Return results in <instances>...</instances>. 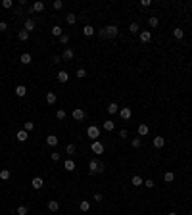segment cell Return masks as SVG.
<instances>
[{"instance_id":"6da1fadb","label":"cell","mask_w":192,"mask_h":215,"mask_svg":"<svg viewBox=\"0 0 192 215\" xmlns=\"http://www.w3.org/2000/svg\"><path fill=\"white\" fill-rule=\"evenodd\" d=\"M119 33V29H117V25H108V27H104L100 31V35L104 36V39H115Z\"/></svg>"},{"instance_id":"7a4b0ae2","label":"cell","mask_w":192,"mask_h":215,"mask_svg":"<svg viewBox=\"0 0 192 215\" xmlns=\"http://www.w3.org/2000/svg\"><path fill=\"white\" fill-rule=\"evenodd\" d=\"M89 171L94 175V173H102L104 171V163H100L98 160H90L89 161Z\"/></svg>"},{"instance_id":"3957f363","label":"cell","mask_w":192,"mask_h":215,"mask_svg":"<svg viewBox=\"0 0 192 215\" xmlns=\"http://www.w3.org/2000/svg\"><path fill=\"white\" fill-rule=\"evenodd\" d=\"M87 134H89V138L98 140V136H100V127H96V125H90V127L87 129Z\"/></svg>"},{"instance_id":"277c9868","label":"cell","mask_w":192,"mask_h":215,"mask_svg":"<svg viewBox=\"0 0 192 215\" xmlns=\"http://www.w3.org/2000/svg\"><path fill=\"white\" fill-rule=\"evenodd\" d=\"M42 10H44V2L37 0V2H35L33 6H29V14H40Z\"/></svg>"},{"instance_id":"5b68a950","label":"cell","mask_w":192,"mask_h":215,"mask_svg":"<svg viewBox=\"0 0 192 215\" xmlns=\"http://www.w3.org/2000/svg\"><path fill=\"white\" fill-rule=\"evenodd\" d=\"M90 150L94 152V154H104V144L100 142V140H92V144H90Z\"/></svg>"},{"instance_id":"8992f818","label":"cell","mask_w":192,"mask_h":215,"mask_svg":"<svg viewBox=\"0 0 192 215\" xmlns=\"http://www.w3.org/2000/svg\"><path fill=\"white\" fill-rule=\"evenodd\" d=\"M119 115H121V119H131L133 117V109L131 108H119Z\"/></svg>"},{"instance_id":"52a82bcc","label":"cell","mask_w":192,"mask_h":215,"mask_svg":"<svg viewBox=\"0 0 192 215\" xmlns=\"http://www.w3.org/2000/svg\"><path fill=\"white\" fill-rule=\"evenodd\" d=\"M31 186H33L35 190H40V188L44 186V181L40 179V177H33V181H31Z\"/></svg>"},{"instance_id":"ba28073f","label":"cell","mask_w":192,"mask_h":215,"mask_svg":"<svg viewBox=\"0 0 192 215\" xmlns=\"http://www.w3.org/2000/svg\"><path fill=\"white\" fill-rule=\"evenodd\" d=\"M73 56H75V52L71 50V48H65L64 52H61V60H65V62H69V60H73Z\"/></svg>"},{"instance_id":"9c48e42d","label":"cell","mask_w":192,"mask_h":215,"mask_svg":"<svg viewBox=\"0 0 192 215\" xmlns=\"http://www.w3.org/2000/svg\"><path fill=\"white\" fill-rule=\"evenodd\" d=\"M44 100H46V104H50V106H54V104H56V100H58V96H56V92H46Z\"/></svg>"},{"instance_id":"30bf717a","label":"cell","mask_w":192,"mask_h":215,"mask_svg":"<svg viewBox=\"0 0 192 215\" xmlns=\"http://www.w3.org/2000/svg\"><path fill=\"white\" fill-rule=\"evenodd\" d=\"M73 119L75 121H83V119H85V112H83L81 108H75L73 109Z\"/></svg>"},{"instance_id":"8fae6325","label":"cell","mask_w":192,"mask_h":215,"mask_svg":"<svg viewBox=\"0 0 192 215\" xmlns=\"http://www.w3.org/2000/svg\"><path fill=\"white\" fill-rule=\"evenodd\" d=\"M138 136H140V138H142V136H146L148 133H150V127H148V125L146 123H142V125H138Z\"/></svg>"},{"instance_id":"7c38bea8","label":"cell","mask_w":192,"mask_h":215,"mask_svg":"<svg viewBox=\"0 0 192 215\" xmlns=\"http://www.w3.org/2000/svg\"><path fill=\"white\" fill-rule=\"evenodd\" d=\"M46 144H48L50 148L58 146V136H56V134H48V136H46Z\"/></svg>"},{"instance_id":"4fadbf2b","label":"cell","mask_w":192,"mask_h":215,"mask_svg":"<svg viewBox=\"0 0 192 215\" xmlns=\"http://www.w3.org/2000/svg\"><path fill=\"white\" fill-rule=\"evenodd\" d=\"M152 144H154V148H163V146H165V138H163V136H156V138L152 140Z\"/></svg>"},{"instance_id":"5bb4252c","label":"cell","mask_w":192,"mask_h":215,"mask_svg":"<svg viewBox=\"0 0 192 215\" xmlns=\"http://www.w3.org/2000/svg\"><path fill=\"white\" fill-rule=\"evenodd\" d=\"M25 31H27V33L35 31V19H33V17H27V19H25Z\"/></svg>"},{"instance_id":"9a60e30c","label":"cell","mask_w":192,"mask_h":215,"mask_svg":"<svg viewBox=\"0 0 192 215\" xmlns=\"http://www.w3.org/2000/svg\"><path fill=\"white\" fill-rule=\"evenodd\" d=\"M15 136H17V140H19V142H25V140L29 138V134H27V131H25V129H19Z\"/></svg>"},{"instance_id":"2e32d148","label":"cell","mask_w":192,"mask_h":215,"mask_svg":"<svg viewBox=\"0 0 192 215\" xmlns=\"http://www.w3.org/2000/svg\"><path fill=\"white\" fill-rule=\"evenodd\" d=\"M152 40V33L150 31H140V43H150Z\"/></svg>"},{"instance_id":"e0dca14e","label":"cell","mask_w":192,"mask_h":215,"mask_svg":"<svg viewBox=\"0 0 192 215\" xmlns=\"http://www.w3.org/2000/svg\"><path fill=\"white\" fill-rule=\"evenodd\" d=\"M19 62H21L23 65H29L31 62H33V58H31V54H27V52H25V54H21V58H19Z\"/></svg>"},{"instance_id":"ac0fdd59","label":"cell","mask_w":192,"mask_h":215,"mask_svg":"<svg viewBox=\"0 0 192 215\" xmlns=\"http://www.w3.org/2000/svg\"><path fill=\"white\" fill-rule=\"evenodd\" d=\"M46 207H48L50 211H58V209H60V204L56 202V200H48V204H46Z\"/></svg>"},{"instance_id":"d6986e66","label":"cell","mask_w":192,"mask_h":215,"mask_svg":"<svg viewBox=\"0 0 192 215\" xmlns=\"http://www.w3.org/2000/svg\"><path fill=\"white\" fill-rule=\"evenodd\" d=\"M15 94H17L19 98H23L25 94H27V88H25V85H17V87H15Z\"/></svg>"},{"instance_id":"ffe728a7","label":"cell","mask_w":192,"mask_h":215,"mask_svg":"<svg viewBox=\"0 0 192 215\" xmlns=\"http://www.w3.org/2000/svg\"><path fill=\"white\" fill-rule=\"evenodd\" d=\"M106 109H108V113H110V115H113V113H119V106H117L115 102H112V104H110V106H108Z\"/></svg>"},{"instance_id":"44dd1931","label":"cell","mask_w":192,"mask_h":215,"mask_svg":"<svg viewBox=\"0 0 192 215\" xmlns=\"http://www.w3.org/2000/svg\"><path fill=\"white\" fill-rule=\"evenodd\" d=\"M83 35H85V36H92V35H94V27H92V25H85V27H83Z\"/></svg>"},{"instance_id":"7402d4cb","label":"cell","mask_w":192,"mask_h":215,"mask_svg":"<svg viewBox=\"0 0 192 215\" xmlns=\"http://www.w3.org/2000/svg\"><path fill=\"white\" fill-rule=\"evenodd\" d=\"M52 35H54V36H58V39H60V36L64 35V29H61L60 25H54V27H52Z\"/></svg>"},{"instance_id":"603a6c76","label":"cell","mask_w":192,"mask_h":215,"mask_svg":"<svg viewBox=\"0 0 192 215\" xmlns=\"http://www.w3.org/2000/svg\"><path fill=\"white\" fill-rule=\"evenodd\" d=\"M102 127H104V131H113V129H115V123H113L112 119H108V121H104Z\"/></svg>"},{"instance_id":"cb8c5ba5","label":"cell","mask_w":192,"mask_h":215,"mask_svg":"<svg viewBox=\"0 0 192 215\" xmlns=\"http://www.w3.org/2000/svg\"><path fill=\"white\" fill-rule=\"evenodd\" d=\"M131 185H133V186H142V185H144V182H142V177L134 175L133 179H131Z\"/></svg>"},{"instance_id":"d4e9b609","label":"cell","mask_w":192,"mask_h":215,"mask_svg":"<svg viewBox=\"0 0 192 215\" xmlns=\"http://www.w3.org/2000/svg\"><path fill=\"white\" fill-rule=\"evenodd\" d=\"M58 81H60V83H67V81H69L67 71H60V73H58Z\"/></svg>"},{"instance_id":"484cf974","label":"cell","mask_w":192,"mask_h":215,"mask_svg":"<svg viewBox=\"0 0 192 215\" xmlns=\"http://www.w3.org/2000/svg\"><path fill=\"white\" fill-rule=\"evenodd\" d=\"M138 31H140V27H138V23L137 21H133L131 25H129V33H133V35H137Z\"/></svg>"},{"instance_id":"4316f807","label":"cell","mask_w":192,"mask_h":215,"mask_svg":"<svg viewBox=\"0 0 192 215\" xmlns=\"http://www.w3.org/2000/svg\"><path fill=\"white\" fill-rule=\"evenodd\" d=\"M65 171H75V161L73 160H65Z\"/></svg>"},{"instance_id":"83f0119b","label":"cell","mask_w":192,"mask_h":215,"mask_svg":"<svg viewBox=\"0 0 192 215\" xmlns=\"http://www.w3.org/2000/svg\"><path fill=\"white\" fill-rule=\"evenodd\" d=\"M79 207H81V211H89L90 209V202H87V200H81V204H79Z\"/></svg>"},{"instance_id":"f1b7e54d","label":"cell","mask_w":192,"mask_h":215,"mask_svg":"<svg viewBox=\"0 0 192 215\" xmlns=\"http://www.w3.org/2000/svg\"><path fill=\"white\" fill-rule=\"evenodd\" d=\"M173 36H175V39H177V40H181V39H183V36H184V31L183 29H173Z\"/></svg>"},{"instance_id":"f546056e","label":"cell","mask_w":192,"mask_h":215,"mask_svg":"<svg viewBox=\"0 0 192 215\" xmlns=\"http://www.w3.org/2000/svg\"><path fill=\"white\" fill-rule=\"evenodd\" d=\"M10 177H12V173H10V169H2V171H0V179H2V181H8Z\"/></svg>"},{"instance_id":"4dcf8cb0","label":"cell","mask_w":192,"mask_h":215,"mask_svg":"<svg viewBox=\"0 0 192 215\" xmlns=\"http://www.w3.org/2000/svg\"><path fill=\"white\" fill-rule=\"evenodd\" d=\"M173 179H175V173H173V171H167V173L163 175V181H165V182H173Z\"/></svg>"},{"instance_id":"1f68e13d","label":"cell","mask_w":192,"mask_h":215,"mask_svg":"<svg viewBox=\"0 0 192 215\" xmlns=\"http://www.w3.org/2000/svg\"><path fill=\"white\" fill-rule=\"evenodd\" d=\"M19 40H21V43H27V40H29V33H27V31H19Z\"/></svg>"},{"instance_id":"d6a6232c","label":"cell","mask_w":192,"mask_h":215,"mask_svg":"<svg viewBox=\"0 0 192 215\" xmlns=\"http://www.w3.org/2000/svg\"><path fill=\"white\" fill-rule=\"evenodd\" d=\"M148 23H150V27H158V23H159V19H158V15H152V17L148 19Z\"/></svg>"},{"instance_id":"836d02e7","label":"cell","mask_w":192,"mask_h":215,"mask_svg":"<svg viewBox=\"0 0 192 215\" xmlns=\"http://www.w3.org/2000/svg\"><path fill=\"white\" fill-rule=\"evenodd\" d=\"M65 19H67V23H69V25H73V23L77 21V15H75V14H67Z\"/></svg>"},{"instance_id":"e575fe53","label":"cell","mask_w":192,"mask_h":215,"mask_svg":"<svg viewBox=\"0 0 192 215\" xmlns=\"http://www.w3.org/2000/svg\"><path fill=\"white\" fill-rule=\"evenodd\" d=\"M56 117H58V119H60V121H61V119H65V117H67V113H65V109H58V112H56Z\"/></svg>"},{"instance_id":"d590c367","label":"cell","mask_w":192,"mask_h":215,"mask_svg":"<svg viewBox=\"0 0 192 215\" xmlns=\"http://www.w3.org/2000/svg\"><path fill=\"white\" fill-rule=\"evenodd\" d=\"M23 129H25V131H27V133H29V131H33V129H35V123H33V121H25Z\"/></svg>"},{"instance_id":"8d00e7d4","label":"cell","mask_w":192,"mask_h":215,"mask_svg":"<svg viewBox=\"0 0 192 215\" xmlns=\"http://www.w3.org/2000/svg\"><path fill=\"white\" fill-rule=\"evenodd\" d=\"M27 206H17V215H27Z\"/></svg>"},{"instance_id":"74e56055","label":"cell","mask_w":192,"mask_h":215,"mask_svg":"<svg viewBox=\"0 0 192 215\" xmlns=\"http://www.w3.org/2000/svg\"><path fill=\"white\" fill-rule=\"evenodd\" d=\"M12 6H14L12 0H2V8H4V10H10Z\"/></svg>"},{"instance_id":"f35d334b","label":"cell","mask_w":192,"mask_h":215,"mask_svg":"<svg viewBox=\"0 0 192 215\" xmlns=\"http://www.w3.org/2000/svg\"><path fill=\"white\" fill-rule=\"evenodd\" d=\"M77 77H79V79H85V77H87V69L79 67V69H77Z\"/></svg>"},{"instance_id":"ab89813d","label":"cell","mask_w":192,"mask_h":215,"mask_svg":"<svg viewBox=\"0 0 192 215\" xmlns=\"http://www.w3.org/2000/svg\"><path fill=\"white\" fill-rule=\"evenodd\" d=\"M133 148H140V144H142V140H140V136H138V138H133Z\"/></svg>"},{"instance_id":"60d3db41","label":"cell","mask_w":192,"mask_h":215,"mask_svg":"<svg viewBox=\"0 0 192 215\" xmlns=\"http://www.w3.org/2000/svg\"><path fill=\"white\" fill-rule=\"evenodd\" d=\"M52 6H54V10H61V8H64V2H61V0H54Z\"/></svg>"},{"instance_id":"b9f144b4","label":"cell","mask_w":192,"mask_h":215,"mask_svg":"<svg viewBox=\"0 0 192 215\" xmlns=\"http://www.w3.org/2000/svg\"><path fill=\"white\" fill-rule=\"evenodd\" d=\"M150 4H152V0H140V2H138V6H140V8H148Z\"/></svg>"},{"instance_id":"7bdbcfd3","label":"cell","mask_w":192,"mask_h":215,"mask_svg":"<svg viewBox=\"0 0 192 215\" xmlns=\"http://www.w3.org/2000/svg\"><path fill=\"white\" fill-rule=\"evenodd\" d=\"M50 158H52V161H60L61 156H60V152H52V154H50Z\"/></svg>"},{"instance_id":"ee69618b","label":"cell","mask_w":192,"mask_h":215,"mask_svg":"<svg viewBox=\"0 0 192 215\" xmlns=\"http://www.w3.org/2000/svg\"><path fill=\"white\" fill-rule=\"evenodd\" d=\"M65 152H67V154H75V144H67Z\"/></svg>"},{"instance_id":"f6af8a7d","label":"cell","mask_w":192,"mask_h":215,"mask_svg":"<svg viewBox=\"0 0 192 215\" xmlns=\"http://www.w3.org/2000/svg\"><path fill=\"white\" fill-rule=\"evenodd\" d=\"M144 186H146V188H154V186H156V182H154L152 179H148V181H144Z\"/></svg>"},{"instance_id":"bcb514c9","label":"cell","mask_w":192,"mask_h":215,"mask_svg":"<svg viewBox=\"0 0 192 215\" xmlns=\"http://www.w3.org/2000/svg\"><path fill=\"white\" fill-rule=\"evenodd\" d=\"M60 43L61 44H67V43H69V35H61L60 36Z\"/></svg>"},{"instance_id":"7dc6e473","label":"cell","mask_w":192,"mask_h":215,"mask_svg":"<svg viewBox=\"0 0 192 215\" xmlns=\"http://www.w3.org/2000/svg\"><path fill=\"white\" fill-rule=\"evenodd\" d=\"M119 136H121V138H127V129H121V131H119Z\"/></svg>"},{"instance_id":"c3c4849f","label":"cell","mask_w":192,"mask_h":215,"mask_svg":"<svg viewBox=\"0 0 192 215\" xmlns=\"http://www.w3.org/2000/svg\"><path fill=\"white\" fill-rule=\"evenodd\" d=\"M8 29V23L6 21H0V31H6Z\"/></svg>"},{"instance_id":"681fc988","label":"cell","mask_w":192,"mask_h":215,"mask_svg":"<svg viewBox=\"0 0 192 215\" xmlns=\"http://www.w3.org/2000/svg\"><path fill=\"white\" fill-rule=\"evenodd\" d=\"M102 198H104V196H102L100 192H96V194H94V200H96V202H102Z\"/></svg>"},{"instance_id":"f907efd6","label":"cell","mask_w":192,"mask_h":215,"mask_svg":"<svg viewBox=\"0 0 192 215\" xmlns=\"http://www.w3.org/2000/svg\"><path fill=\"white\" fill-rule=\"evenodd\" d=\"M60 60H61V56H54L52 58V64H60Z\"/></svg>"},{"instance_id":"816d5d0a","label":"cell","mask_w":192,"mask_h":215,"mask_svg":"<svg viewBox=\"0 0 192 215\" xmlns=\"http://www.w3.org/2000/svg\"><path fill=\"white\" fill-rule=\"evenodd\" d=\"M169 215H177V213H175V211H171V213H169Z\"/></svg>"},{"instance_id":"f5cc1de1","label":"cell","mask_w":192,"mask_h":215,"mask_svg":"<svg viewBox=\"0 0 192 215\" xmlns=\"http://www.w3.org/2000/svg\"><path fill=\"white\" fill-rule=\"evenodd\" d=\"M190 215H192V209H190Z\"/></svg>"},{"instance_id":"db71d44e","label":"cell","mask_w":192,"mask_h":215,"mask_svg":"<svg viewBox=\"0 0 192 215\" xmlns=\"http://www.w3.org/2000/svg\"><path fill=\"white\" fill-rule=\"evenodd\" d=\"M190 71H192V67H190Z\"/></svg>"}]
</instances>
